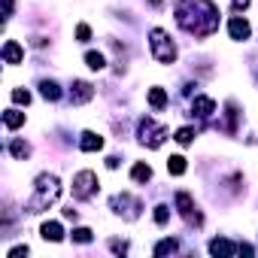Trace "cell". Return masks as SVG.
Here are the masks:
<instances>
[{
	"instance_id": "cell-2",
	"label": "cell",
	"mask_w": 258,
	"mask_h": 258,
	"mask_svg": "<svg viewBox=\"0 0 258 258\" xmlns=\"http://www.w3.org/2000/svg\"><path fill=\"white\" fill-rule=\"evenodd\" d=\"M33 189H36V192H33V198L27 201V213H43V210H49V207L58 201L61 182H58V176L43 173V176H36V186H33Z\"/></svg>"
},
{
	"instance_id": "cell-22",
	"label": "cell",
	"mask_w": 258,
	"mask_h": 258,
	"mask_svg": "<svg viewBox=\"0 0 258 258\" xmlns=\"http://www.w3.org/2000/svg\"><path fill=\"white\" fill-rule=\"evenodd\" d=\"M176 249H179L176 240H161V243L155 246V255H167V252H176Z\"/></svg>"
},
{
	"instance_id": "cell-3",
	"label": "cell",
	"mask_w": 258,
	"mask_h": 258,
	"mask_svg": "<svg viewBox=\"0 0 258 258\" xmlns=\"http://www.w3.org/2000/svg\"><path fill=\"white\" fill-rule=\"evenodd\" d=\"M149 43H152V52H155V58H158L161 64H173V61H176V46L167 40V33H164L161 27H155V30L149 33Z\"/></svg>"
},
{
	"instance_id": "cell-7",
	"label": "cell",
	"mask_w": 258,
	"mask_h": 258,
	"mask_svg": "<svg viewBox=\"0 0 258 258\" xmlns=\"http://www.w3.org/2000/svg\"><path fill=\"white\" fill-rule=\"evenodd\" d=\"M91 97H94V88H91L88 82H82V79L73 82V91H70V100H73V103H88Z\"/></svg>"
},
{
	"instance_id": "cell-20",
	"label": "cell",
	"mask_w": 258,
	"mask_h": 258,
	"mask_svg": "<svg viewBox=\"0 0 258 258\" xmlns=\"http://www.w3.org/2000/svg\"><path fill=\"white\" fill-rule=\"evenodd\" d=\"M192 140H195V131H192V128H179V131H176V143H179V146H189Z\"/></svg>"
},
{
	"instance_id": "cell-19",
	"label": "cell",
	"mask_w": 258,
	"mask_h": 258,
	"mask_svg": "<svg viewBox=\"0 0 258 258\" xmlns=\"http://www.w3.org/2000/svg\"><path fill=\"white\" fill-rule=\"evenodd\" d=\"M40 88H43V97H46V100H58V97H61V88H58L55 82H43Z\"/></svg>"
},
{
	"instance_id": "cell-29",
	"label": "cell",
	"mask_w": 258,
	"mask_h": 258,
	"mask_svg": "<svg viewBox=\"0 0 258 258\" xmlns=\"http://www.w3.org/2000/svg\"><path fill=\"white\" fill-rule=\"evenodd\" d=\"M12 15V0H6V18Z\"/></svg>"
},
{
	"instance_id": "cell-5",
	"label": "cell",
	"mask_w": 258,
	"mask_h": 258,
	"mask_svg": "<svg viewBox=\"0 0 258 258\" xmlns=\"http://www.w3.org/2000/svg\"><path fill=\"white\" fill-rule=\"evenodd\" d=\"M94 189H97V176L91 173V170H82V173H76L73 176V195L76 198H91L94 195Z\"/></svg>"
},
{
	"instance_id": "cell-14",
	"label": "cell",
	"mask_w": 258,
	"mask_h": 258,
	"mask_svg": "<svg viewBox=\"0 0 258 258\" xmlns=\"http://www.w3.org/2000/svg\"><path fill=\"white\" fill-rule=\"evenodd\" d=\"M3 125L12 131V128H21L24 125V113H15V109H9V113L3 116Z\"/></svg>"
},
{
	"instance_id": "cell-4",
	"label": "cell",
	"mask_w": 258,
	"mask_h": 258,
	"mask_svg": "<svg viewBox=\"0 0 258 258\" xmlns=\"http://www.w3.org/2000/svg\"><path fill=\"white\" fill-rule=\"evenodd\" d=\"M140 140L149 146V149H158V146L167 140V128H161V125H155V122L146 119V122L140 125Z\"/></svg>"
},
{
	"instance_id": "cell-26",
	"label": "cell",
	"mask_w": 258,
	"mask_h": 258,
	"mask_svg": "<svg viewBox=\"0 0 258 258\" xmlns=\"http://www.w3.org/2000/svg\"><path fill=\"white\" fill-rule=\"evenodd\" d=\"M76 36H79V40L85 43L88 36H91V27H88V24H79V27H76Z\"/></svg>"
},
{
	"instance_id": "cell-25",
	"label": "cell",
	"mask_w": 258,
	"mask_h": 258,
	"mask_svg": "<svg viewBox=\"0 0 258 258\" xmlns=\"http://www.w3.org/2000/svg\"><path fill=\"white\" fill-rule=\"evenodd\" d=\"M167 216H170V213H167V207H155V222H158V225H164V222H167Z\"/></svg>"
},
{
	"instance_id": "cell-17",
	"label": "cell",
	"mask_w": 258,
	"mask_h": 258,
	"mask_svg": "<svg viewBox=\"0 0 258 258\" xmlns=\"http://www.w3.org/2000/svg\"><path fill=\"white\" fill-rule=\"evenodd\" d=\"M131 176H134L137 182H146V179H152V167H149V164H134Z\"/></svg>"
},
{
	"instance_id": "cell-23",
	"label": "cell",
	"mask_w": 258,
	"mask_h": 258,
	"mask_svg": "<svg viewBox=\"0 0 258 258\" xmlns=\"http://www.w3.org/2000/svg\"><path fill=\"white\" fill-rule=\"evenodd\" d=\"M73 240H76V243H88L91 240V231L88 228H76V231H73Z\"/></svg>"
},
{
	"instance_id": "cell-11",
	"label": "cell",
	"mask_w": 258,
	"mask_h": 258,
	"mask_svg": "<svg viewBox=\"0 0 258 258\" xmlns=\"http://www.w3.org/2000/svg\"><path fill=\"white\" fill-rule=\"evenodd\" d=\"M192 113H198V116H213V113H216V103H213L210 97H195V100H192Z\"/></svg>"
},
{
	"instance_id": "cell-21",
	"label": "cell",
	"mask_w": 258,
	"mask_h": 258,
	"mask_svg": "<svg viewBox=\"0 0 258 258\" xmlns=\"http://www.w3.org/2000/svg\"><path fill=\"white\" fill-rule=\"evenodd\" d=\"M85 61H88V67H91V70H103V64H106L100 52H88V55H85Z\"/></svg>"
},
{
	"instance_id": "cell-1",
	"label": "cell",
	"mask_w": 258,
	"mask_h": 258,
	"mask_svg": "<svg viewBox=\"0 0 258 258\" xmlns=\"http://www.w3.org/2000/svg\"><path fill=\"white\" fill-rule=\"evenodd\" d=\"M176 21L179 27H186L195 36H207L219 24V12L210 0H179L176 6Z\"/></svg>"
},
{
	"instance_id": "cell-9",
	"label": "cell",
	"mask_w": 258,
	"mask_h": 258,
	"mask_svg": "<svg viewBox=\"0 0 258 258\" xmlns=\"http://www.w3.org/2000/svg\"><path fill=\"white\" fill-rule=\"evenodd\" d=\"M228 33L234 36V40H246L249 36V21L246 18H231L228 21Z\"/></svg>"
},
{
	"instance_id": "cell-18",
	"label": "cell",
	"mask_w": 258,
	"mask_h": 258,
	"mask_svg": "<svg viewBox=\"0 0 258 258\" xmlns=\"http://www.w3.org/2000/svg\"><path fill=\"white\" fill-rule=\"evenodd\" d=\"M9 152H12L15 158H27V155H30V146H27V143H21V140H15V143L9 146Z\"/></svg>"
},
{
	"instance_id": "cell-28",
	"label": "cell",
	"mask_w": 258,
	"mask_h": 258,
	"mask_svg": "<svg viewBox=\"0 0 258 258\" xmlns=\"http://www.w3.org/2000/svg\"><path fill=\"white\" fill-rule=\"evenodd\" d=\"M234 6H237V9H246V6H249V0H234Z\"/></svg>"
},
{
	"instance_id": "cell-6",
	"label": "cell",
	"mask_w": 258,
	"mask_h": 258,
	"mask_svg": "<svg viewBox=\"0 0 258 258\" xmlns=\"http://www.w3.org/2000/svg\"><path fill=\"white\" fill-rule=\"evenodd\" d=\"M176 207H179V213L186 216L189 222H192V219H195V222H201V216L195 213V204H192V195H189V192H179V195H176Z\"/></svg>"
},
{
	"instance_id": "cell-24",
	"label": "cell",
	"mask_w": 258,
	"mask_h": 258,
	"mask_svg": "<svg viewBox=\"0 0 258 258\" xmlns=\"http://www.w3.org/2000/svg\"><path fill=\"white\" fill-rule=\"evenodd\" d=\"M12 100H15V103H30V94L21 91V88H15V91H12Z\"/></svg>"
},
{
	"instance_id": "cell-13",
	"label": "cell",
	"mask_w": 258,
	"mask_h": 258,
	"mask_svg": "<svg viewBox=\"0 0 258 258\" xmlns=\"http://www.w3.org/2000/svg\"><path fill=\"white\" fill-rule=\"evenodd\" d=\"M210 252H213V255H231V252H234V243H228V240H213V243H210Z\"/></svg>"
},
{
	"instance_id": "cell-12",
	"label": "cell",
	"mask_w": 258,
	"mask_h": 258,
	"mask_svg": "<svg viewBox=\"0 0 258 258\" xmlns=\"http://www.w3.org/2000/svg\"><path fill=\"white\" fill-rule=\"evenodd\" d=\"M40 234H43V240H52V243H58V240L64 237V231H61L58 222H46V225L40 228Z\"/></svg>"
},
{
	"instance_id": "cell-8",
	"label": "cell",
	"mask_w": 258,
	"mask_h": 258,
	"mask_svg": "<svg viewBox=\"0 0 258 258\" xmlns=\"http://www.w3.org/2000/svg\"><path fill=\"white\" fill-rule=\"evenodd\" d=\"M79 146H82V152H97V149H103V137H97L94 131H85Z\"/></svg>"
},
{
	"instance_id": "cell-27",
	"label": "cell",
	"mask_w": 258,
	"mask_h": 258,
	"mask_svg": "<svg viewBox=\"0 0 258 258\" xmlns=\"http://www.w3.org/2000/svg\"><path fill=\"white\" fill-rule=\"evenodd\" d=\"M21 255H27V246H15V249H9V258H21Z\"/></svg>"
},
{
	"instance_id": "cell-10",
	"label": "cell",
	"mask_w": 258,
	"mask_h": 258,
	"mask_svg": "<svg viewBox=\"0 0 258 258\" xmlns=\"http://www.w3.org/2000/svg\"><path fill=\"white\" fill-rule=\"evenodd\" d=\"M21 58H24L21 46H18L15 40H6V46H3V61H6V64H18Z\"/></svg>"
},
{
	"instance_id": "cell-16",
	"label": "cell",
	"mask_w": 258,
	"mask_h": 258,
	"mask_svg": "<svg viewBox=\"0 0 258 258\" xmlns=\"http://www.w3.org/2000/svg\"><path fill=\"white\" fill-rule=\"evenodd\" d=\"M167 170H170L173 176H182V173H186V158H182V155H173V158L167 161Z\"/></svg>"
},
{
	"instance_id": "cell-15",
	"label": "cell",
	"mask_w": 258,
	"mask_h": 258,
	"mask_svg": "<svg viewBox=\"0 0 258 258\" xmlns=\"http://www.w3.org/2000/svg\"><path fill=\"white\" fill-rule=\"evenodd\" d=\"M149 103H152L155 109H164V106H167V94H164V88H152V91H149Z\"/></svg>"
}]
</instances>
